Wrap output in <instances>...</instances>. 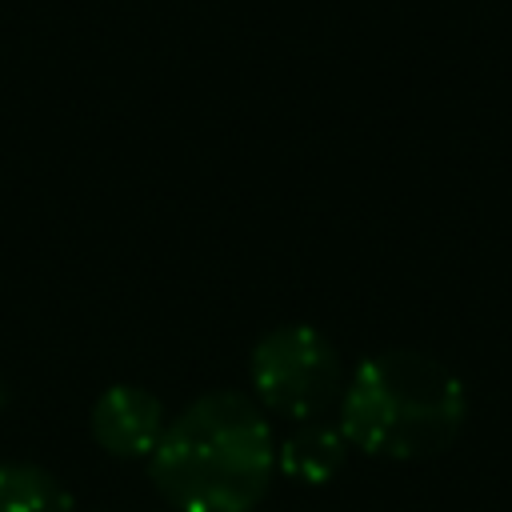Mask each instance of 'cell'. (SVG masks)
Here are the masks:
<instances>
[{
  "instance_id": "obj_1",
  "label": "cell",
  "mask_w": 512,
  "mask_h": 512,
  "mask_svg": "<svg viewBox=\"0 0 512 512\" xmlns=\"http://www.w3.org/2000/svg\"><path fill=\"white\" fill-rule=\"evenodd\" d=\"M276 472V440L256 400L208 392L168 420L148 476L176 512H248Z\"/></svg>"
},
{
  "instance_id": "obj_2",
  "label": "cell",
  "mask_w": 512,
  "mask_h": 512,
  "mask_svg": "<svg viewBox=\"0 0 512 512\" xmlns=\"http://www.w3.org/2000/svg\"><path fill=\"white\" fill-rule=\"evenodd\" d=\"M468 412L464 384L440 360L392 348L368 356L340 396V432L348 448L376 460H428L444 452Z\"/></svg>"
},
{
  "instance_id": "obj_3",
  "label": "cell",
  "mask_w": 512,
  "mask_h": 512,
  "mask_svg": "<svg viewBox=\"0 0 512 512\" xmlns=\"http://www.w3.org/2000/svg\"><path fill=\"white\" fill-rule=\"evenodd\" d=\"M252 392L284 420H320L344 396L340 352L308 324H280L252 348Z\"/></svg>"
},
{
  "instance_id": "obj_4",
  "label": "cell",
  "mask_w": 512,
  "mask_h": 512,
  "mask_svg": "<svg viewBox=\"0 0 512 512\" xmlns=\"http://www.w3.org/2000/svg\"><path fill=\"white\" fill-rule=\"evenodd\" d=\"M92 440L120 460H140L152 456V448L160 444L168 416L164 404L140 388V384H112L96 396L92 404Z\"/></svg>"
},
{
  "instance_id": "obj_5",
  "label": "cell",
  "mask_w": 512,
  "mask_h": 512,
  "mask_svg": "<svg viewBox=\"0 0 512 512\" xmlns=\"http://www.w3.org/2000/svg\"><path fill=\"white\" fill-rule=\"evenodd\" d=\"M344 452H348V440L340 428L308 420L296 432H288L284 444H276V468L300 484H320L340 472Z\"/></svg>"
},
{
  "instance_id": "obj_6",
  "label": "cell",
  "mask_w": 512,
  "mask_h": 512,
  "mask_svg": "<svg viewBox=\"0 0 512 512\" xmlns=\"http://www.w3.org/2000/svg\"><path fill=\"white\" fill-rule=\"evenodd\" d=\"M0 512H76L72 492L40 464H0Z\"/></svg>"
}]
</instances>
